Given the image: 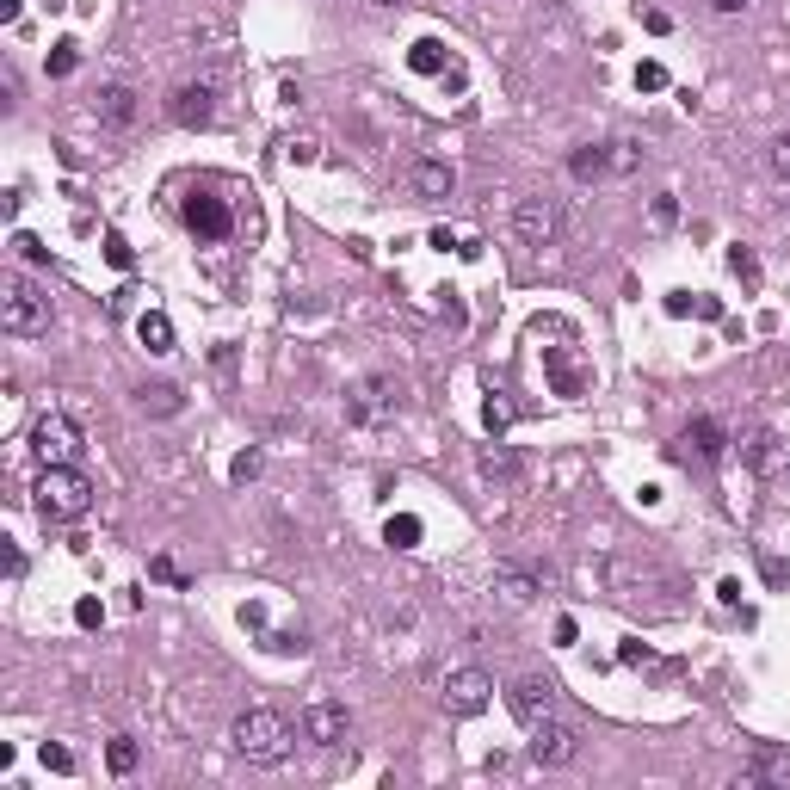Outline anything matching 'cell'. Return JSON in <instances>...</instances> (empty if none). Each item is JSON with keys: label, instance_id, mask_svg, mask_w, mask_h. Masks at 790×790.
Wrapping results in <instances>:
<instances>
[{"label": "cell", "instance_id": "1", "mask_svg": "<svg viewBox=\"0 0 790 790\" xmlns=\"http://www.w3.org/2000/svg\"><path fill=\"white\" fill-rule=\"evenodd\" d=\"M229 741H235V753H241L247 766H284V760H291L297 729H291V716H284V710L254 704V710H241V716H235Z\"/></svg>", "mask_w": 790, "mask_h": 790}, {"label": "cell", "instance_id": "2", "mask_svg": "<svg viewBox=\"0 0 790 790\" xmlns=\"http://www.w3.org/2000/svg\"><path fill=\"white\" fill-rule=\"evenodd\" d=\"M31 507H38L44 525H75V519H87V507H93L87 470H81V463H44L38 488H31Z\"/></svg>", "mask_w": 790, "mask_h": 790}, {"label": "cell", "instance_id": "3", "mask_svg": "<svg viewBox=\"0 0 790 790\" xmlns=\"http://www.w3.org/2000/svg\"><path fill=\"white\" fill-rule=\"evenodd\" d=\"M50 291L44 284H31L25 272H7L0 278V328H7L13 340H31V334H44L50 328Z\"/></svg>", "mask_w": 790, "mask_h": 790}, {"label": "cell", "instance_id": "4", "mask_svg": "<svg viewBox=\"0 0 790 790\" xmlns=\"http://www.w3.org/2000/svg\"><path fill=\"white\" fill-rule=\"evenodd\" d=\"M31 451H38L44 463H81V451H87V433L75 426V414H44L38 426H31Z\"/></svg>", "mask_w": 790, "mask_h": 790}, {"label": "cell", "instance_id": "5", "mask_svg": "<svg viewBox=\"0 0 790 790\" xmlns=\"http://www.w3.org/2000/svg\"><path fill=\"white\" fill-rule=\"evenodd\" d=\"M513 235H519L525 247H556V235H562V204H556V198H519Z\"/></svg>", "mask_w": 790, "mask_h": 790}, {"label": "cell", "instance_id": "6", "mask_svg": "<svg viewBox=\"0 0 790 790\" xmlns=\"http://www.w3.org/2000/svg\"><path fill=\"white\" fill-rule=\"evenodd\" d=\"M531 766H574V753H581V735H574L568 723H556V716H544V723H531Z\"/></svg>", "mask_w": 790, "mask_h": 790}, {"label": "cell", "instance_id": "7", "mask_svg": "<svg viewBox=\"0 0 790 790\" xmlns=\"http://www.w3.org/2000/svg\"><path fill=\"white\" fill-rule=\"evenodd\" d=\"M488 698H494V679H488L482 667L445 673V710H451V716H476V710H488Z\"/></svg>", "mask_w": 790, "mask_h": 790}, {"label": "cell", "instance_id": "8", "mask_svg": "<svg viewBox=\"0 0 790 790\" xmlns=\"http://www.w3.org/2000/svg\"><path fill=\"white\" fill-rule=\"evenodd\" d=\"M303 735H309L315 747H346V735H352V716H346V704H334V698H315V704H303Z\"/></svg>", "mask_w": 790, "mask_h": 790}, {"label": "cell", "instance_id": "9", "mask_svg": "<svg viewBox=\"0 0 790 790\" xmlns=\"http://www.w3.org/2000/svg\"><path fill=\"white\" fill-rule=\"evenodd\" d=\"M507 704H513V716L531 729V723H544V716L556 710V679H537V673H525V679H513L507 686Z\"/></svg>", "mask_w": 790, "mask_h": 790}, {"label": "cell", "instance_id": "10", "mask_svg": "<svg viewBox=\"0 0 790 790\" xmlns=\"http://www.w3.org/2000/svg\"><path fill=\"white\" fill-rule=\"evenodd\" d=\"M186 223H192L204 241H223V235L235 229V217H229L223 198H192V204H186Z\"/></svg>", "mask_w": 790, "mask_h": 790}, {"label": "cell", "instance_id": "11", "mask_svg": "<svg viewBox=\"0 0 790 790\" xmlns=\"http://www.w3.org/2000/svg\"><path fill=\"white\" fill-rule=\"evenodd\" d=\"M93 112H99V124H112V130H130V124H136V93H130L124 81H112V87H99Z\"/></svg>", "mask_w": 790, "mask_h": 790}, {"label": "cell", "instance_id": "12", "mask_svg": "<svg viewBox=\"0 0 790 790\" xmlns=\"http://www.w3.org/2000/svg\"><path fill=\"white\" fill-rule=\"evenodd\" d=\"M210 99H217L210 87H179V93H173V124H179V130H204L210 112H217Z\"/></svg>", "mask_w": 790, "mask_h": 790}, {"label": "cell", "instance_id": "13", "mask_svg": "<svg viewBox=\"0 0 790 790\" xmlns=\"http://www.w3.org/2000/svg\"><path fill=\"white\" fill-rule=\"evenodd\" d=\"M414 192L433 198V204H445L457 192V167L451 161H414Z\"/></svg>", "mask_w": 790, "mask_h": 790}, {"label": "cell", "instance_id": "14", "mask_svg": "<svg viewBox=\"0 0 790 790\" xmlns=\"http://www.w3.org/2000/svg\"><path fill=\"white\" fill-rule=\"evenodd\" d=\"M679 445H692L704 463H723V451H729V439H723V426H716L710 414H698L692 426H686V439H679Z\"/></svg>", "mask_w": 790, "mask_h": 790}, {"label": "cell", "instance_id": "15", "mask_svg": "<svg viewBox=\"0 0 790 790\" xmlns=\"http://www.w3.org/2000/svg\"><path fill=\"white\" fill-rule=\"evenodd\" d=\"M136 408L149 420H173L179 408H186V395H179L173 383H149V389H136Z\"/></svg>", "mask_w": 790, "mask_h": 790}, {"label": "cell", "instance_id": "16", "mask_svg": "<svg viewBox=\"0 0 790 790\" xmlns=\"http://www.w3.org/2000/svg\"><path fill=\"white\" fill-rule=\"evenodd\" d=\"M136 340L149 346V352H173V321H167L161 309H142V315H136Z\"/></svg>", "mask_w": 790, "mask_h": 790}, {"label": "cell", "instance_id": "17", "mask_svg": "<svg viewBox=\"0 0 790 790\" xmlns=\"http://www.w3.org/2000/svg\"><path fill=\"white\" fill-rule=\"evenodd\" d=\"M494 587H500V599H507V605H531V599H537V581H531L525 568H500Z\"/></svg>", "mask_w": 790, "mask_h": 790}, {"label": "cell", "instance_id": "18", "mask_svg": "<svg viewBox=\"0 0 790 790\" xmlns=\"http://www.w3.org/2000/svg\"><path fill=\"white\" fill-rule=\"evenodd\" d=\"M568 173H574V179H581V186H587V179L612 173V155H605L599 142H587V149H574V155H568Z\"/></svg>", "mask_w": 790, "mask_h": 790}, {"label": "cell", "instance_id": "19", "mask_svg": "<svg viewBox=\"0 0 790 790\" xmlns=\"http://www.w3.org/2000/svg\"><path fill=\"white\" fill-rule=\"evenodd\" d=\"M408 68H414V75H445V44L439 38H420L408 50Z\"/></svg>", "mask_w": 790, "mask_h": 790}, {"label": "cell", "instance_id": "20", "mask_svg": "<svg viewBox=\"0 0 790 790\" xmlns=\"http://www.w3.org/2000/svg\"><path fill=\"white\" fill-rule=\"evenodd\" d=\"M136 760H142V747H136L130 735H112V741H105V766H112L118 778H130V772H136Z\"/></svg>", "mask_w": 790, "mask_h": 790}, {"label": "cell", "instance_id": "21", "mask_svg": "<svg viewBox=\"0 0 790 790\" xmlns=\"http://www.w3.org/2000/svg\"><path fill=\"white\" fill-rule=\"evenodd\" d=\"M482 476H488V482H513V476H519V457H513L507 445H488V451H482Z\"/></svg>", "mask_w": 790, "mask_h": 790}, {"label": "cell", "instance_id": "22", "mask_svg": "<svg viewBox=\"0 0 790 790\" xmlns=\"http://www.w3.org/2000/svg\"><path fill=\"white\" fill-rule=\"evenodd\" d=\"M383 544H389V550H414V544H420V519H414V513H395V519L383 525Z\"/></svg>", "mask_w": 790, "mask_h": 790}, {"label": "cell", "instance_id": "23", "mask_svg": "<svg viewBox=\"0 0 790 790\" xmlns=\"http://www.w3.org/2000/svg\"><path fill=\"white\" fill-rule=\"evenodd\" d=\"M513 402H507V395H488V402H482V420H488V433H507V426H513Z\"/></svg>", "mask_w": 790, "mask_h": 790}, {"label": "cell", "instance_id": "24", "mask_svg": "<svg viewBox=\"0 0 790 790\" xmlns=\"http://www.w3.org/2000/svg\"><path fill=\"white\" fill-rule=\"evenodd\" d=\"M75 68H81V44H75V38H62V44L50 50V75H75Z\"/></svg>", "mask_w": 790, "mask_h": 790}, {"label": "cell", "instance_id": "25", "mask_svg": "<svg viewBox=\"0 0 790 790\" xmlns=\"http://www.w3.org/2000/svg\"><path fill=\"white\" fill-rule=\"evenodd\" d=\"M38 760H44V772H62V778L75 772V753H68L62 741H44V747H38Z\"/></svg>", "mask_w": 790, "mask_h": 790}, {"label": "cell", "instance_id": "26", "mask_svg": "<svg viewBox=\"0 0 790 790\" xmlns=\"http://www.w3.org/2000/svg\"><path fill=\"white\" fill-rule=\"evenodd\" d=\"M729 272L741 284H760V260H753V247H729Z\"/></svg>", "mask_w": 790, "mask_h": 790}, {"label": "cell", "instance_id": "27", "mask_svg": "<svg viewBox=\"0 0 790 790\" xmlns=\"http://www.w3.org/2000/svg\"><path fill=\"white\" fill-rule=\"evenodd\" d=\"M105 260H112L118 272H130V266H136V247H130V241H124V235L112 229V235H105Z\"/></svg>", "mask_w": 790, "mask_h": 790}, {"label": "cell", "instance_id": "28", "mask_svg": "<svg viewBox=\"0 0 790 790\" xmlns=\"http://www.w3.org/2000/svg\"><path fill=\"white\" fill-rule=\"evenodd\" d=\"M260 470H266V457H260V451H241V457L229 463V482H254Z\"/></svg>", "mask_w": 790, "mask_h": 790}, {"label": "cell", "instance_id": "29", "mask_svg": "<svg viewBox=\"0 0 790 790\" xmlns=\"http://www.w3.org/2000/svg\"><path fill=\"white\" fill-rule=\"evenodd\" d=\"M649 223H655V229H673V223H679V198H673V192H661V198L649 204Z\"/></svg>", "mask_w": 790, "mask_h": 790}, {"label": "cell", "instance_id": "30", "mask_svg": "<svg viewBox=\"0 0 790 790\" xmlns=\"http://www.w3.org/2000/svg\"><path fill=\"white\" fill-rule=\"evenodd\" d=\"M636 93H667V68L661 62H642L636 68Z\"/></svg>", "mask_w": 790, "mask_h": 790}, {"label": "cell", "instance_id": "31", "mask_svg": "<svg viewBox=\"0 0 790 790\" xmlns=\"http://www.w3.org/2000/svg\"><path fill=\"white\" fill-rule=\"evenodd\" d=\"M266 649H272V655H303V630H272Z\"/></svg>", "mask_w": 790, "mask_h": 790}, {"label": "cell", "instance_id": "32", "mask_svg": "<svg viewBox=\"0 0 790 790\" xmlns=\"http://www.w3.org/2000/svg\"><path fill=\"white\" fill-rule=\"evenodd\" d=\"M149 574H155V581H167V587H186V568H179L173 556H155V562H149Z\"/></svg>", "mask_w": 790, "mask_h": 790}, {"label": "cell", "instance_id": "33", "mask_svg": "<svg viewBox=\"0 0 790 790\" xmlns=\"http://www.w3.org/2000/svg\"><path fill=\"white\" fill-rule=\"evenodd\" d=\"M75 624H81V630H99V624H105V605H99V599H81V605H75Z\"/></svg>", "mask_w": 790, "mask_h": 790}, {"label": "cell", "instance_id": "34", "mask_svg": "<svg viewBox=\"0 0 790 790\" xmlns=\"http://www.w3.org/2000/svg\"><path fill=\"white\" fill-rule=\"evenodd\" d=\"M778 772H790L784 753H760V760H753V778H778Z\"/></svg>", "mask_w": 790, "mask_h": 790}, {"label": "cell", "instance_id": "35", "mask_svg": "<svg viewBox=\"0 0 790 790\" xmlns=\"http://www.w3.org/2000/svg\"><path fill=\"white\" fill-rule=\"evenodd\" d=\"M772 173H778V179H790V130L772 142Z\"/></svg>", "mask_w": 790, "mask_h": 790}, {"label": "cell", "instance_id": "36", "mask_svg": "<svg viewBox=\"0 0 790 790\" xmlns=\"http://www.w3.org/2000/svg\"><path fill=\"white\" fill-rule=\"evenodd\" d=\"M13 247H19V254H25V260H38V266L50 260V247H44V241H31V235H13Z\"/></svg>", "mask_w": 790, "mask_h": 790}, {"label": "cell", "instance_id": "37", "mask_svg": "<svg viewBox=\"0 0 790 790\" xmlns=\"http://www.w3.org/2000/svg\"><path fill=\"white\" fill-rule=\"evenodd\" d=\"M642 31H655V38H667V31H673V19H667L661 7H649V13H642Z\"/></svg>", "mask_w": 790, "mask_h": 790}, {"label": "cell", "instance_id": "38", "mask_svg": "<svg viewBox=\"0 0 790 790\" xmlns=\"http://www.w3.org/2000/svg\"><path fill=\"white\" fill-rule=\"evenodd\" d=\"M315 155H321V142H315V136H297V142H291V161H303V167H309Z\"/></svg>", "mask_w": 790, "mask_h": 790}, {"label": "cell", "instance_id": "39", "mask_svg": "<svg viewBox=\"0 0 790 790\" xmlns=\"http://www.w3.org/2000/svg\"><path fill=\"white\" fill-rule=\"evenodd\" d=\"M612 149H618V155H612V167H618V173H630V167H636V142H612Z\"/></svg>", "mask_w": 790, "mask_h": 790}, {"label": "cell", "instance_id": "40", "mask_svg": "<svg viewBox=\"0 0 790 790\" xmlns=\"http://www.w3.org/2000/svg\"><path fill=\"white\" fill-rule=\"evenodd\" d=\"M130 297H136V284H118V291H112V303H105V309H112V315H130Z\"/></svg>", "mask_w": 790, "mask_h": 790}, {"label": "cell", "instance_id": "41", "mask_svg": "<svg viewBox=\"0 0 790 790\" xmlns=\"http://www.w3.org/2000/svg\"><path fill=\"white\" fill-rule=\"evenodd\" d=\"M7 581H25V550L7 544Z\"/></svg>", "mask_w": 790, "mask_h": 790}, {"label": "cell", "instance_id": "42", "mask_svg": "<svg viewBox=\"0 0 790 790\" xmlns=\"http://www.w3.org/2000/svg\"><path fill=\"white\" fill-rule=\"evenodd\" d=\"M766 581H772V587H790V562L772 556V562H766Z\"/></svg>", "mask_w": 790, "mask_h": 790}, {"label": "cell", "instance_id": "43", "mask_svg": "<svg viewBox=\"0 0 790 790\" xmlns=\"http://www.w3.org/2000/svg\"><path fill=\"white\" fill-rule=\"evenodd\" d=\"M710 7H716V13H741V7H747V0H710Z\"/></svg>", "mask_w": 790, "mask_h": 790}, {"label": "cell", "instance_id": "44", "mask_svg": "<svg viewBox=\"0 0 790 790\" xmlns=\"http://www.w3.org/2000/svg\"><path fill=\"white\" fill-rule=\"evenodd\" d=\"M371 7H395V0H371Z\"/></svg>", "mask_w": 790, "mask_h": 790}]
</instances>
